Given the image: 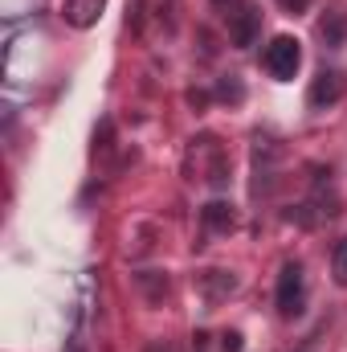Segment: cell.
<instances>
[{
    "label": "cell",
    "mask_w": 347,
    "mask_h": 352,
    "mask_svg": "<svg viewBox=\"0 0 347 352\" xmlns=\"http://www.w3.org/2000/svg\"><path fill=\"white\" fill-rule=\"evenodd\" d=\"M261 66L270 70V78L290 82V78L298 74V66H302V45H298V37H290V33L274 37V41L265 45V54H261Z\"/></svg>",
    "instance_id": "obj_1"
},
{
    "label": "cell",
    "mask_w": 347,
    "mask_h": 352,
    "mask_svg": "<svg viewBox=\"0 0 347 352\" xmlns=\"http://www.w3.org/2000/svg\"><path fill=\"white\" fill-rule=\"evenodd\" d=\"M274 299H278V316H282V320L302 316V303H307V274H302V263H286L282 266Z\"/></svg>",
    "instance_id": "obj_2"
},
{
    "label": "cell",
    "mask_w": 347,
    "mask_h": 352,
    "mask_svg": "<svg viewBox=\"0 0 347 352\" xmlns=\"http://www.w3.org/2000/svg\"><path fill=\"white\" fill-rule=\"evenodd\" d=\"M261 33V12L254 0H241V4H233L229 8V41L237 45V50H250L254 41H258Z\"/></svg>",
    "instance_id": "obj_3"
},
{
    "label": "cell",
    "mask_w": 347,
    "mask_h": 352,
    "mask_svg": "<svg viewBox=\"0 0 347 352\" xmlns=\"http://www.w3.org/2000/svg\"><path fill=\"white\" fill-rule=\"evenodd\" d=\"M344 90H347L344 70H319V74L311 78L307 98H311V107H315V111H331V107L344 98Z\"/></svg>",
    "instance_id": "obj_4"
},
{
    "label": "cell",
    "mask_w": 347,
    "mask_h": 352,
    "mask_svg": "<svg viewBox=\"0 0 347 352\" xmlns=\"http://www.w3.org/2000/svg\"><path fill=\"white\" fill-rule=\"evenodd\" d=\"M196 291L204 295V303H225L237 291V274L233 270H204V274H196Z\"/></svg>",
    "instance_id": "obj_5"
},
{
    "label": "cell",
    "mask_w": 347,
    "mask_h": 352,
    "mask_svg": "<svg viewBox=\"0 0 347 352\" xmlns=\"http://www.w3.org/2000/svg\"><path fill=\"white\" fill-rule=\"evenodd\" d=\"M102 8H106V0H66L62 4V16L74 29H94L102 21Z\"/></svg>",
    "instance_id": "obj_6"
},
{
    "label": "cell",
    "mask_w": 347,
    "mask_h": 352,
    "mask_svg": "<svg viewBox=\"0 0 347 352\" xmlns=\"http://www.w3.org/2000/svg\"><path fill=\"white\" fill-rule=\"evenodd\" d=\"M319 41L327 50H344L347 45V12L344 8H327L319 16Z\"/></svg>",
    "instance_id": "obj_7"
},
{
    "label": "cell",
    "mask_w": 347,
    "mask_h": 352,
    "mask_svg": "<svg viewBox=\"0 0 347 352\" xmlns=\"http://www.w3.org/2000/svg\"><path fill=\"white\" fill-rule=\"evenodd\" d=\"M200 226H204V230H213V234H229V230L237 226V209H233L229 201H221V197H217V201H208V205L200 209Z\"/></svg>",
    "instance_id": "obj_8"
},
{
    "label": "cell",
    "mask_w": 347,
    "mask_h": 352,
    "mask_svg": "<svg viewBox=\"0 0 347 352\" xmlns=\"http://www.w3.org/2000/svg\"><path fill=\"white\" fill-rule=\"evenodd\" d=\"M135 287H139L152 303H160V299L172 291V283H168V274H164V270H139V274H135Z\"/></svg>",
    "instance_id": "obj_9"
},
{
    "label": "cell",
    "mask_w": 347,
    "mask_h": 352,
    "mask_svg": "<svg viewBox=\"0 0 347 352\" xmlns=\"http://www.w3.org/2000/svg\"><path fill=\"white\" fill-rule=\"evenodd\" d=\"M331 278H335V287H347V234L331 250Z\"/></svg>",
    "instance_id": "obj_10"
},
{
    "label": "cell",
    "mask_w": 347,
    "mask_h": 352,
    "mask_svg": "<svg viewBox=\"0 0 347 352\" xmlns=\"http://www.w3.org/2000/svg\"><path fill=\"white\" fill-rule=\"evenodd\" d=\"M217 98H225V102H241V98H246V87H241L237 78H221V87H217Z\"/></svg>",
    "instance_id": "obj_11"
},
{
    "label": "cell",
    "mask_w": 347,
    "mask_h": 352,
    "mask_svg": "<svg viewBox=\"0 0 347 352\" xmlns=\"http://www.w3.org/2000/svg\"><path fill=\"white\" fill-rule=\"evenodd\" d=\"M110 127H115V123L102 119V127L94 131V156H98V152H110Z\"/></svg>",
    "instance_id": "obj_12"
},
{
    "label": "cell",
    "mask_w": 347,
    "mask_h": 352,
    "mask_svg": "<svg viewBox=\"0 0 347 352\" xmlns=\"http://www.w3.org/2000/svg\"><path fill=\"white\" fill-rule=\"evenodd\" d=\"M278 8H282L286 16H302V12L311 8V0H278Z\"/></svg>",
    "instance_id": "obj_13"
},
{
    "label": "cell",
    "mask_w": 347,
    "mask_h": 352,
    "mask_svg": "<svg viewBox=\"0 0 347 352\" xmlns=\"http://www.w3.org/2000/svg\"><path fill=\"white\" fill-rule=\"evenodd\" d=\"M221 349H225V352H241V349H246L241 332H225V336H221Z\"/></svg>",
    "instance_id": "obj_14"
},
{
    "label": "cell",
    "mask_w": 347,
    "mask_h": 352,
    "mask_svg": "<svg viewBox=\"0 0 347 352\" xmlns=\"http://www.w3.org/2000/svg\"><path fill=\"white\" fill-rule=\"evenodd\" d=\"M204 102H208V94H204V90H188V107H196V111H200Z\"/></svg>",
    "instance_id": "obj_15"
},
{
    "label": "cell",
    "mask_w": 347,
    "mask_h": 352,
    "mask_svg": "<svg viewBox=\"0 0 347 352\" xmlns=\"http://www.w3.org/2000/svg\"><path fill=\"white\" fill-rule=\"evenodd\" d=\"M147 352H176V349L168 344V340H152V344H147Z\"/></svg>",
    "instance_id": "obj_16"
}]
</instances>
